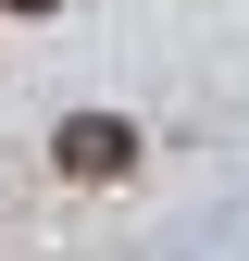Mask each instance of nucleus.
I'll list each match as a JSON object with an SVG mask.
<instances>
[{"instance_id": "obj_1", "label": "nucleus", "mask_w": 249, "mask_h": 261, "mask_svg": "<svg viewBox=\"0 0 249 261\" xmlns=\"http://www.w3.org/2000/svg\"><path fill=\"white\" fill-rule=\"evenodd\" d=\"M50 162H62L75 187H112V174H137V124H124V112H62Z\"/></svg>"}, {"instance_id": "obj_2", "label": "nucleus", "mask_w": 249, "mask_h": 261, "mask_svg": "<svg viewBox=\"0 0 249 261\" xmlns=\"http://www.w3.org/2000/svg\"><path fill=\"white\" fill-rule=\"evenodd\" d=\"M0 13H62V0H0Z\"/></svg>"}]
</instances>
